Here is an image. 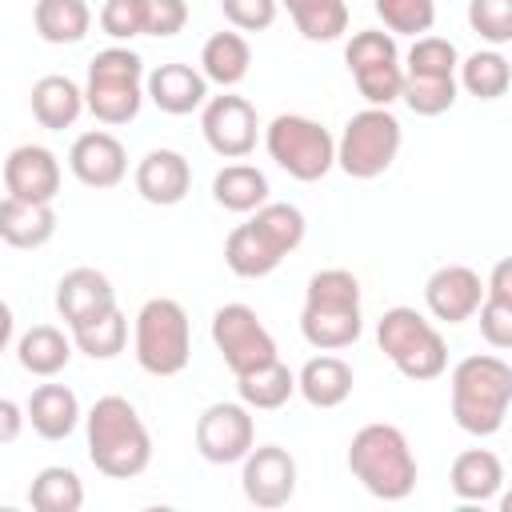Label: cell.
Returning a JSON list of instances; mask_svg holds the SVG:
<instances>
[{"mask_svg":"<svg viewBox=\"0 0 512 512\" xmlns=\"http://www.w3.org/2000/svg\"><path fill=\"white\" fill-rule=\"evenodd\" d=\"M88 460L108 480H136L152 464V436L136 404L124 396H100L84 412Z\"/></svg>","mask_w":512,"mask_h":512,"instance_id":"cell-1","label":"cell"},{"mask_svg":"<svg viewBox=\"0 0 512 512\" xmlns=\"http://www.w3.org/2000/svg\"><path fill=\"white\" fill-rule=\"evenodd\" d=\"M452 420L468 436H496L512 408V364L496 352L464 356L448 376Z\"/></svg>","mask_w":512,"mask_h":512,"instance_id":"cell-2","label":"cell"},{"mask_svg":"<svg viewBox=\"0 0 512 512\" xmlns=\"http://www.w3.org/2000/svg\"><path fill=\"white\" fill-rule=\"evenodd\" d=\"M360 332H364L360 280L348 268H320L304 288L300 336L316 352H340V348H352Z\"/></svg>","mask_w":512,"mask_h":512,"instance_id":"cell-3","label":"cell"},{"mask_svg":"<svg viewBox=\"0 0 512 512\" xmlns=\"http://www.w3.org/2000/svg\"><path fill=\"white\" fill-rule=\"evenodd\" d=\"M348 472L352 480H360V488L376 500H408L416 488V456L408 436L396 424H364L352 440H348Z\"/></svg>","mask_w":512,"mask_h":512,"instance_id":"cell-4","label":"cell"},{"mask_svg":"<svg viewBox=\"0 0 512 512\" xmlns=\"http://www.w3.org/2000/svg\"><path fill=\"white\" fill-rule=\"evenodd\" d=\"M84 112H92L100 124L116 128L140 116L144 104V60L140 52H132L128 44H112L100 48L88 60V76H84Z\"/></svg>","mask_w":512,"mask_h":512,"instance_id":"cell-5","label":"cell"},{"mask_svg":"<svg viewBox=\"0 0 512 512\" xmlns=\"http://www.w3.org/2000/svg\"><path fill=\"white\" fill-rule=\"evenodd\" d=\"M376 344L404 380L424 384V380L444 376L448 368V344L440 328L408 304H396L376 320Z\"/></svg>","mask_w":512,"mask_h":512,"instance_id":"cell-6","label":"cell"},{"mask_svg":"<svg viewBox=\"0 0 512 512\" xmlns=\"http://www.w3.org/2000/svg\"><path fill=\"white\" fill-rule=\"evenodd\" d=\"M132 356L148 376H180L192 360V324L180 300L152 296L132 324Z\"/></svg>","mask_w":512,"mask_h":512,"instance_id":"cell-7","label":"cell"},{"mask_svg":"<svg viewBox=\"0 0 512 512\" xmlns=\"http://www.w3.org/2000/svg\"><path fill=\"white\" fill-rule=\"evenodd\" d=\"M264 148L276 160V168H284L300 184H316L336 168V136L320 120L300 112L272 116L264 128Z\"/></svg>","mask_w":512,"mask_h":512,"instance_id":"cell-8","label":"cell"},{"mask_svg":"<svg viewBox=\"0 0 512 512\" xmlns=\"http://www.w3.org/2000/svg\"><path fill=\"white\" fill-rule=\"evenodd\" d=\"M404 144V128L392 116V108H360L356 116H348L340 140H336V168L352 180H376L384 176Z\"/></svg>","mask_w":512,"mask_h":512,"instance_id":"cell-9","label":"cell"},{"mask_svg":"<svg viewBox=\"0 0 512 512\" xmlns=\"http://www.w3.org/2000/svg\"><path fill=\"white\" fill-rule=\"evenodd\" d=\"M344 64H348V72H352L356 92H360L368 104L392 108V104L400 100L404 56H400L392 32H380V28L352 32V40L344 44Z\"/></svg>","mask_w":512,"mask_h":512,"instance_id":"cell-10","label":"cell"},{"mask_svg":"<svg viewBox=\"0 0 512 512\" xmlns=\"http://www.w3.org/2000/svg\"><path fill=\"white\" fill-rule=\"evenodd\" d=\"M212 344L224 356L232 376H244L268 360H276V340L264 328V320L256 316V308L248 304H220L212 312Z\"/></svg>","mask_w":512,"mask_h":512,"instance_id":"cell-11","label":"cell"},{"mask_svg":"<svg viewBox=\"0 0 512 512\" xmlns=\"http://www.w3.org/2000/svg\"><path fill=\"white\" fill-rule=\"evenodd\" d=\"M196 452L208 464H240L248 456V448L256 444V420L252 408H244L240 400H216L196 416L192 428Z\"/></svg>","mask_w":512,"mask_h":512,"instance_id":"cell-12","label":"cell"},{"mask_svg":"<svg viewBox=\"0 0 512 512\" xmlns=\"http://www.w3.org/2000/svg\"><path fill=\"white\" fill-rule=\"evenodd\" d=\"M200 132H204V144L216 156L244 160L256 148L260 120H256V108L244 96H236L232 88H224L220 96H208L204 100V108H200Z\"/></svg>","mask_w":512,"mask_h":512,"instance_id":"cell-13","label":"cell"},{"mask_svg":"<svg viewBox=\"0 0 512 512\" xmlns=\"http://www.w3.org/2000/svg\"><path fill=\"white\" fill-rule=\"evenodd\" d=\"M296 456L280 444H252L248 456L240 460V488L244 500L256 508H284L296 496Z\"/></svg>","mask_w":512,"mask_h":512,"instance_id":"cell-14","label":"cell"},{"mask_svg":"<svg viewBox=\"0 0 512 512\" xmlns=\"http://www.w3.org/2000/svg\"><path fill=\"white\" fill-rule=\"evenodd\" d=\"M484 300V280L468 264H440L424 280V308L440 324H464L476 316Z\"/></svg>","mask_w":512,"mask_h":512,"instance_id":"cell-15","label":"cell"},{"mask_svg":"<svg viewBox=\"0 0 512 512\" xmlns=\"http://www.w3.org/2000/svg\"><path fill=\"white\" fill-rule=\"evenodd\" d=\"M68 172L84 184V188H116L124 176H128V152L124 144L108 132V128H92V132H80L68 148Z\"/></svg>","mask_w":512,"mask_h":512,"instance_id":"cell-16","label":"cell"},{"mask_svg":"<svg viewBox=\"0 0 512 512\" xmlns=\"http://www.w3.org/2000/svg\"><path fill=\"white\" fill-rule=\"evenodd\" d=\"M60 160L52 148L44 144H16L4 160V188L8 196H20V200H40V204H52L56 192H60Z\"/></svg>","mask_w":512,"mask_h":512,"instance_id":"cell-17","label":"cell"},{"mask_svg":"<svg viewBox=\"0 0 512 512\" xmlns=\"http://www.w3.org/2000/svg\"><path fill=\"white\" fill-rule=\"evenodd\" d=\"M132 184H136L140 200H148L156 208H172L192 192V164L176 148H152L140 156Z\"/></svg>","mask_w":512,"mask_h":512,"instance_id":"cell-18","label":"cell"},{"mask_svg":"<svg viewBox=\"0 0 512 512\" xmlns=\"http://www.w3.org/2000/svg\"><path fill=\"white\" fill-rule=\"evenodd\" d=\"M144 100H152L168 116H188V112L204 108L208 80L200 68L168 60V64H156L152 72H144Z\"/></svg>","mask_w":512,"mask_h":512,"instance_id":"cell-19","label":"cell"},{"mask_svg":"<svg viewBox=\"0 0 512 512\" xmlns=\"http://www.w3.org/2000/svg\"><path fill=\"white\" fill-rule=\"evenodd\" d=\"M108 308H116V288H112V280L100 268L80 264V268H68L60 276V284H56V312H60V320L68 328H76V324H84V320H92V316H100Z\"/></svg>","mask_w":512,"mask_h":512,"instance_id":"cell-20","label":"cell"},{"mask_svg":"<svg viewBox=\"0 0 512 512\" xmlns=\"http://www.w3.org/2000/svg\"><path fill=\"white\" fill-rule=\"evenodd\" d=\"M24 416H28L32 432L40 440H68L80 428V420H84L80 400H76V392L68 384H40V388H32V396L24 404Z\"/></svg>","mask_w":512,"mask_h":512,"instance_id":"cell-21","label":"cell"},{"mask_svg":"<svg viewBox=\"0 0 512 512\" xmlns=\"http://www.w3.org/2000/svg\"><path fill=\"white\" fill-rule=\"evenodd\" d=\"M52 236H56V208L52 204L20 200V196L0 200V240L8 248L32 252V248H44Z\"/></svg>","mask_w":512,"mask_h":512,"instance_id":"cell-22","label":"cell"},{"mask_svg":"<svg viewBox=\"0 0 512 512\" xmlns=\"http://www.w3.org/2000/svg\"><path fill=\"white\" fill-rule=\"evenodd\" d=\"M28 104H32V116L40 128L48 132H64L80 120L84 112V88L72 80V76H60V72H48L32 84L28 92Z\"/></svg>","mask_w":512,"mask_h":512,"instance_id":"cell-23","label":"cell"},{"mask_svg":"<svg viewBox=\"0 0 512 512\" xmlns=\"http://www.w3.org/2000/svg\"><path fill=\"white\" fill-rule=\"evenodd\" d=\"M448 488L464 504H488L504 488V464L488 448H464L448 468Z\"/></svg>","mask_w":512,"mask_h":512,"instance_id":"cell-24","label":"cell"},{"mask_svg":"<svg viewBox=\"0 0 512 512\" xmlns=\"http://www.w3.org/2000/svg\"><path fill=\"white\" fill-rule=\"evenodd\" d=\"M352 384H356L352 364L340 360V356H332V352L312 356V360L296 372V392H300L312 408H340V404L352 396Z\"/></svg>","mask_w":512,"mask_h":512,"instance_id":"cell-25","label":"cell"},{"mask_svg":"<svg viewBox=\"0 0 512 512\" xmlns=\"http://www.w3.org/2000/svg\"><path fill=\"white\" fill-rule=\"evenodd\" d=\"M480 336L488 348L508 352L512 348V260H496L492 276L484 280V300L476 308Z\"/></svg>","mask_w":512,"mask_h":512,"instance_id":"cell-26","label":"cell"},{"mask_svg":"<svg viewBox=\"0 0 512 512\" xmlns=\"http://www.w3.org/2000/svg\"><path fill=\"white\" fill-rule=\"evenodd\" d=\"M16 360L28 376L52 380L68 368L72 360V332L56 328V324H32L20 340H16Z\"/></svg>","mask_w":512,"mask_h":512,"instance_id":"cell-27","label":"cell"},{"mask_svg":"<svg viewBox=\"0 0 512 512\" xmlns=\"http://www.w3.org/2000/svg\"><path fill=\"white\" fill-rule=\"evenodd\" d=\"M280 260H284L280 248H276L252 220L236 224V228L228 232V240H224V264H228V272L240 276V280H260V276L276 272Z\"/></svg>","mask_w":512,"mask_h":512,"instance_id":"cell-28","label":"cell"},{"mask_svg":"<svg viewBox=\"0 0 512 512\" xmlns=\"http://www.w3.org/2000/svg\"><path fill=\"white\" fill-rule=\"evenodd\" d=\"M252 68V44L244 40V32H212L200 48V72L208 84L216 88H236Z\"/></svg>","mask_w":512,"mask_h":512,"instance_id":"cell-29","label":"cell"},{"mask_svg":"<svg viewBox=\"0 0 512 512\" xmlns=\"http://www.w3.org/2000/svg\"><path fill=\"white\" fill-rule=\"evenodd\" d=\"M236 392H240V404L252 408V412H276L284 408L292 396H296V372L276 356L244 376H236Z\"/></svg>","mask_w":512,"mask_h":512,"instance_id":"cell-30","label":"cell"},{"mask_svg":"<svg viewBox=\"0 0 512 512\" xmlns=\"http://www.w3.org/2000/svg\"><path fill=\"white\" fill-rule=\"evenodd\" d=\"M32 28L44 44H80L92 28V8L88 0H36Z\"/></svg>","mask_w":512,"mask_h":512,"instance_id":"cell-31","label":"cell"},{"mask_svg":"<svg viewBox=\"0 0 512 512\" xmlns=\"http://www.w3.org/2000/svg\"><path fill=\"white\" fill-rule=\"evenodd\" d=\"M212 200L228 212L248 216L268 200V176L256 164H224L212 176Z\"/></svg>","mask_w":512,"mask_h":512,"instance_id":"cell-32","label":"cell"},{"mask_svg":"<svg viewBox=\"0 0 512 512\" xmlns=\"http://www.w3.org/2000/svg\"><path fill=\"white\" fill-rule=\"evenodd\" d=\"M456 84L476 100H500L512 84L508 56L500 48H480L456 64Z\"/></svg>","mask_w":512,"mask_h":512,"instance_id":"cell-33","label":"cell"},{"mask_svg":"<svg viewBox=\"0 0 512 512\" xmlns=\"http://www.w3.org/2000/svg\"><path fill=\"white\" fill-rule=\"evenodd\" d=\"M28 504L36 512H80L84 508V480L64 464H48L32 476Z\"/></svg>","mask_w":512,"mask_h":512,"instance_id":"cell-34","label":"cell"},{"mask_svg":"<svg viewBox=\"0 0 512 512\" xmlns=\"http://www.w3.org/2000/svg\"><path fill=\"white\" fill-rule=\"evenodd\" d=\"M296 24V32L312 44L340 40L348 32V4L344 0H280Z\"/></svg>","mask_w":512,"mask_h":512,"instance_id":"cell-35","label":"cell"},{"mask_svg":"<svg viewBox=\"0 0 512 512\" xmlns=\"http://www.w3.org/2000/svg\"><path fill=\"white\" fill-rule=\"evenodd\" d=\"M68 332H72V348H80L84 356L116 360L124 352V344H128V316L116 304V308H108V312H100V316H92V320H84V324H76Z\"/></svg>","mask_w":512,"mask_h":512,"instance_id":"cell-36","label":"cell"},{"mask_svg":"<svg viewBox=\"0 0 512 512\" xmlns=\"http://www.w3.org/2000/svg\"><path fill=\"white\" fill-rule=\"evenodd\" d=\"M456 76H420V72H404L400 80V100L416 112V116H444L456 104Z\"/></svg>","mask_w":512,"mask_h":512,"instance_id":"cell-37","label":"cell"},{"mask_svg":"<svg viewBox=\"0 0 512 512\" xmlns=\"http://www.w3.org/2000/svg\"><path fill=\"white\" fill-rule=\"evenodd\" d=\"M252 224L280 248V256L296 252L304 244V232H308V220L296 204H280V200H264L256 212H252Z\"/></svg>","mask_w":512,"mask_h":512,"instance_id":"cell-38","label":"cell"},{"mask_svg":"<svg viewBox=\"0 0 512 512\" xmlns=\"http://www.w3.org/2000/svg\"><path fill=\"white\" fill-rule=\"evenodd\" d=\"M384 32L392 36H424L436 24V0H372Z\"/></svg>","mask_w":512,"mask_h":512,"instance_id":"cell-39","label":"cell"},{"mask_svg":"<svg viewBox=\"0 0 512 512\" xmlns=\"http://www.w3.org/2000/svg\"><path fill=\"white\" fill-rule=\"evenodd\" d=\"M456 64H460V52L452 40L444 36H416L408 56H404V72H420V76H456Z\"/></svg>","mask_w":512,"mask_h":512,"instance_id":"cell-40","label":"cell"},{"mask_svg":"<svg viewBox=\"0 0 512 512\" xmlns=\"http://www.w3.org/2000/svg\"><path fill=\"white\" fill-rule=\"evenodd\" d=\"M468 28L488 48H504L512 40V0H468Z\"/></svg>","mask_w":512,"mask_h":512,"instance_id":"cell-41","label":"cell"},{"mask_svg":"<svg viewBox=\"0 0 512 512\" xmlns=\"http://www.w3.org/2000/svg\"><path fill=\"white\" fill-rule=\"evenodd\" d=\"M144 8H148V0H104L100 4V32L112 36L116 44L144 36Z\"/></svg>","mask_w":512,"mask_h":512,"instance_id":"cell-42","label":"cell"},{"mask_svg":"<svg viewBox=\"0 0 512 512\" xmlns=\"http://www.w3.org/2000/svg\"><path fill=\"white\" fill-rule=\"evenodd\" d=\"M220 12L236 32H264L276 24L280 0H220Z\"/></svg>","mask_w":512,"mask_h":512,"instance_id":"cell-43","label":"cell"},{"mask_svg":"<svg viewBox=\"0 0 512 512\" xmlns=\"http://www.w3.org/2000/svg\"><path fill=\"white\" fill-rule=\"evenodd\" d=\"M188 24V4L184 0H148L144 8V36L168 40L176 32H184Z\"/></svg>","mask_w":512,"mask_h":512,"instance_id":"cell-44","label":"cell"},{"mask_svg":"<svg viewBox=\"0 0 512 512\" xmlns=\"http://www.w3.org/2000/svg\"><path fill=\"white\" fill-rule=\"evenodd\" d=\"M24 424H28L24 408H20L16 400L0 396V448H4V444H16V440H20V432H24Z\"/></svg>","mask_w":512,"mask_h":512,"instance_id":"cell-45","label":"cell"},{"mask_svg":"<svg viewBox=\"0 0 512 512\" xmlns=\"http://www.w3.org/2000/svg\"><path fill=\"white\" fill-rule=\"evenodd\" d=\"M12 336H16V316H12V308L0 300V352H8Z\"/></svg>","mask_w":512,"mask_h":512,"instance_id":"cell-46","label":"cell"}]
</instances>
